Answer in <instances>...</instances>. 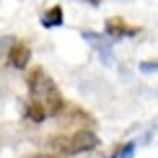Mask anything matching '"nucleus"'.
I'll return each mask as SVG.
<instances>
[{"instance_id": "2", "label": "nucleus", "mask_w": 158, "mask_h": 158, "mask_svg": "<svg viewBox=\"0 0 158 158\" xmlns=\"http://www.w3.org/2000/svg\"><path fill=\"white\" fill-rule=\"evenodd\" d=\"M96 145H98V137L91 130H78L73 135L52 137V148L62 156H78V153H85V150H94Z\"/></svg>"}, {"instance_id": "7", "label": "nucleus", "mask_w": 158, "mask_h": 158, "mask_svg": "<svg viewBox=\"0 0 158 158\" xmlns=\"http://www.w3.org/2000/svg\"><path fill=\"white\" fill-rule=\"evenodd\" d=\"M140 70H143V73H150V70H158V62H143V65H140Z\"/></svg>"}, {"instance_id": "3", "label": "nucleus", "mask_w": 158, "mask_h": 158, "mask_svg": "<svg viewBox=\"0 0 158 158\" xmlns=\"http://www.w3.org/2000/svg\"><path fill=\"white\" fill-rule=\"evenodd\" d=\"M29 57H31L29 44H23V42H13L10 44V49H8V65L10 68L23 70L26 65H29Z\"/></svg>"}, {"instance_id": "6", "label": "nucleus", "mask_w": 158, "mask_h": 158, "mask_svg": "<svg viewBox=\"0 0 158 158\" xmlns=\"http://www.w3.org/2000/svg\"><path fill=\"white\" fill-rule=\"evenodd\" d=\"M23 114L29 117L31 122H44V119H47V111L39 106L36 101H29V104H26V106H23Z\"/></svg>"}, {"instance_id": "9", "label": "nucleus", "mask_w": 158, "mask_h": 158, "mask_svg": "<svg viewBox=\"0 0 158 158\" xmlns=\"http://www.w3.org/2000/svg\"><path fill=\"white\" fill-rule=\"evenodd\" d=\"M88 3H94V5H98V3H101V0H88Z\"/></svg>"}, {"instance_id": "4", "label": "nucleus", "mask_w": 158, "mask_h": 158, "mask_svg": "<svg viewBox=\"0 0 158 158\" xmlns=\"http://www.w3.org/2000/svg\"><path fill=\"white\" fill-rule=\"evenodd\" d=\"M135 34H140V29H137V26H130V23H124V21H119V18H111V21L106 23V36H111V39L135 36Z\"/></svg>"}, {"instance_id": "8", "label": "nucleus", "mask_w": 158, "mask_h": 158, "mask_svg": "<svg viewBox=\"0 0 158 158\" xmlns=\"http://www.w3.org/2000/svg\"><path fill=\"white\" fill-rule=\"evenodd\" d=\"M5 47H8V39L0 36V57H3V49H5Z\"/></svg>"}, {"instance_id": "5", "label": "nucleus", "mask_w": 158, "mask_h": 158, "mask_svg": "<svg viewBox=\"0 0 158 158\" xmlns=\"http://www.w3.org/2000/svg\"><path fill=\"white\" fill-rule=\"evenodd\" d=\"M62 18H65L62 16V8H60V5H52V8L42 16V26H44V29H55V26L62 23Z\"/></svg>"}, {"instance_id": "10", "label": "nucleus", "mask_w": 158, "mask_h": 158, "mask_svg": "<svg viewBox=\"0 0 158 158\" xmlns=\"http://www.w3.org/2000/svg\"><path fill=\"white\" fill-rule=\"evenodd\" d=\"M44 158H55V156H44Z\"/></svg>"}, {"instance_id": "1", "label": "nucleus", "mask_w": 158, "mask_h": 158, "mask_svg": "<svg viewBox=\"0 0 158 158\" xmlns=\"http://www.w3.org/2000/svg\"><path fill=\"white\" fill-rule=\"evenodd\" d=\"M29 94L31 101H36L39 106L47 111V117H55L65 109V98L60 94V88L55 85V81L49 78V73L44 68H34L29 75Z\"/></svg>"}]
</instances>
